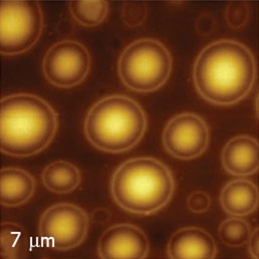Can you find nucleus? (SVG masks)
Returning a JSON list of instances; mask_svg holds the SVG:
<instances>
[{
    "label": "nucleus",
    "mask_w": 259,
    "mask_h": 259,
    "mask_svg": "<svg viewBox=\"0 0 259 259\" xmlns=\"http://www.w3.org/2000/svg\"><path fill=\"white\" fill-rule=\"evenodd\" d=\"M255 77L252 53L232 39H220L204 48L193 69L198 93L219 106H230L244 99L252 90Z\"/></svg>",
    "instance_id": "1"
},
{
    "label": "nucleus",
    "mask_w": 259,
    "mask_h": 259,
    "mask_svg": "<svg viewBox=\"0 0 259 259\" xmlns=\"http://www.w3.org/2000/svg\"><path fill=\"white\" fill-rule=\"evenodd\" d=\"M59 127L58 114L44 99L16 94L1 101V151L13 157H29L44 151Z\"/></svg>",
    "instance_id": "2"
},
{
    "label": "nucleus",
    "mask_w": 259,
    "mask_h": 259,
    "mask_svg": "<svg viewBox=\"0 0 259 259\" xmlns=\"http://www.w3.org/2000/svg\"><path fill=\"white\" fill-rule=\"evenodd\" d=\"M175 182L170 169L161 161L135 158L115 172L111 182L112 196L124 210L150 215L164 208L171 200Z\"/></svg>",
    "instance_id": "3"
},
{
    "label": "nucleus",
    "mask_w": 259,
    "mask_h": 259,
    "mask_svg": "<svg viewBox=\"0 0 259 259\" xmlns=\"http://www.w3.org/2000/svg\"><path fill=\"white\" fill-rule=\"evenodd\" d=\"M147 129L142 107L127 96L113 95L96 103L87 115L84 133L98 149L122 153L135 147Z\"/></svg>",
    "instance_id": "4"
},
{
    "label": "nucleus",
    "mask_w": 259,
    "mask_h": 259,
    "mask_svg": "<svg viewBox=\"0 0 259 259\" xmlns=\"http://www.w3.org/2000/svg\"><path fill=\"white\" fill-rule=\"evenodd\" d=\"M172 57L167 48L153 38H142L125 49L118 63L123 83L138 93L159 90L172 71Z\"/></svg>",
    "instance_id": "5"
},
{
    "label": "nucleus",
    "mask_w": 259,
    "mask_h": 259,
    "mask_svg": "<svg viewBox=\"0 0 259 259\" xmlns=\"http://www.w3.org/2000/svg\"><path fill=\"white\" fill-rule=\"evenodd\" d=\"M44 13L38 2L2 1L0 3V49L4 56L21 55L39 39Z\"/></svg>",
    "instance_id": "6"
},
{
    "label": "nucleus",
    "mask_w": 259,
    "mask_h": 259,
    "mask_svg": "<svg viewBox=\"0 0 259 259\" xmlns=\"http://www.w3.org/2000/svg\"><path fill=\"white\" fill-rule=\"evenodd\" d=\"M90 226L88 214L80 207L60 203L50 207L39 220V236L50 247L68 250L78 246L87 237Z\"/></svg>",
    "instance_id": "7"
},
{
    "label": "nucleus",
    "mask_w": 259,
    "mask_h": 259,
    "mask_svg": "<svg viewBox=\"0 0 259 259\" xmlns=\"http://www.w3.org/2000/svg\"><path fill=\"white\" fill-rule=\"evenodd\" d=\"M91 56L81 44L66 39L54 45L46 54L42 69L47 79L58 88L79 84L91 70Z\"/></svg>",
    "instance_id": "8"
},
{
    "label": "nucleus",
    "mask_w": 259,
    "mask_h": 259,
    "mask_svg": "<svg viewBox=\"0 0 259 259\" xmlns=\"http://www.w3.org/2000/svg\"><path fill=\"white\" fill-rule=\"evenodd\" d=\"M205 121L193 113H182L170 120L163 133V144L169 154L181 160L202 155L209 144Z\"/></svg>",
    "instance_id": "9"
},
{
    "label": "nucleus",
    "mask_w": 259,
    "mask_h": 259,
    "mask_svg": "<svg viewBox=\"0 0 259 259\" xmlns=\"http://www.w3.org/2000/svg\"><path fill=\"white\" fill-rule=\"evenodd\" d=\"M98 250L101 258H145L149 254V240L139 227L117 224L102 235Z\"/></svg>",
    "instance_id": "10"
},
{
    "label": "nucleus",
    "mask_w": 259,
    "mask_h": 259,
    "mask_svg": "<svg viewBox=\"0 0 259 259\" xmlns=\"http://www.w3.org/2000/svg\"><path fill=\"white\" fill-rule=\"evenodd\" d=\"M217 247L213 237L198 227L175 232L168 243V255L173 259L215 258Z\"/></svg>",
    "instance_id": "11"
},
{
    "label": "nucleus",
    "mask_w": 259,
    "mask_h": 259,
    "mask_svg": "<svg viewBox=\"0 0 259 259\" xmlns=\"http://www.w3.org/2000/svg\"><path fill=\"white\" fill-rule=\"evenodd\" d=\"M224 169L235 176H249L258 170V143L250 136H237L224 147L221 155Z\"/></svg>",
    "instance_id": "12"
},
{
    "label": "nucleus",
    "mask_w": 259,
    "mask_h": 259,
    "mask_svg": "<svg viewBox=\"0 0 259 259\" xmlns=\"http://www.w3.org/2000/svg\"><path fill=\"white\" fill-rule=\"evenodd\" d=\"M220 202L226 213L233 217H243L257 209L258 189L251 181L234 180L223 188Z\"/></svg>",
    "instance_id": "13"
},
{
    "label": "nucleus",
    "mask_w": 259,
    "mask_h": 259,
    "mask_svg": "<svg viewBox=\"0 0 259 259\" xmlns=\"http://www.w3.org/2000/svg\"><path fill=\"white\" fill-rule=\"evenodd\" d=\"M1 204L15 207L27 202L35 191V180L25 170L3 168L0 175Z\"/></svg>",
    "instance_id": "14"
},
{
    "label": "nucleus",
    "mask_w": 259,
    "mask_h": 259,
    "mask_svg": "<svg viewBox=\"0 0 259 259\" xmlns=\"http://www.w3.org/2000/svg\"><path fill=\"white\" fill-rule=\"evenodd\" d=\"M81 181L79 170L66 161H56L42 172V182L52 192L67 194L75 190Z\"/></svg>",
    "instance_id": "15"
},
{
    "label": "nucleus",
    "mask_w": 259,
    "mask_h": 259,
    "mask_svg": "<svg viewBox=\"0 0 259 259\" xmlns=\"http://www.w3.org/2000/svg\"><path fill=\"white\" fill-rule=\"evenodd\" d=\"M69 10L73 18L87 27L101 24L109 13L107 1H74L69 3Z\"/></svg>",
    "instance_id": "16"
},
{
    "label": "nucleus",
    "mask_w": 259,
    "mask_h": 259,
    "mask_svg": "<svg viewBox=\"0 0 259 259\" xmlns=\"http://www.w3.org/2000/svg\"><path fill=\"white\" fill-rule=\"evenodd\" d=\"M251 227L242 218L233 217L225 220L219 227V236L221 241L231 247H238L247 243Z\"/></svg>",
    "instance_id": "17"
},
{
    "label": "nucleus",
    "mask_w": 259,
    "mask_h": 259,
    "mask_svg": "<svg viewBox=\"0 0 259 259\" xmlns=\"http://www.w3.org/2000/svg\"><path fill=\"white\" fill-rule=\"evenodd\" d=\"M23 242L22 228L13 222L1 224V256L3 258H16Z\"/></svg>",
    "instance_id": "18"
},
{
    "label": "nucleus",
    "mask_w": 259,
    "mask_h": 259,
    "mask_svg": "<svg viewBox=\"0 0 259 259\" xmlns=\"http://www.w3.org/2000/svg\"><path fill=\"white\" fill-rule=\"evenodd\" d=\"M250 6L247 2H230L225 10V18L233 29L243 27L249 19Z\"/></svg>",
    "instance_id": "19"
},
{
    "label": "nucleus",
    "mask_w": 259,
    "mask_h": 259,
    "mask_svg": "<svg viewBox=\"0 0 259 259\" xmlns=\"http://www.w3.org/2000/svg\"><path fill=\"white\" fill-rule=\"evenodd\" d=\"M148 8L145 2H126L122 8L124 22L130 27H137L147 18Z\"/></svg>",
    "instance_id": "20"
},
{
    "label": "nucleus",
    "mask_w": 259,
    "mask_h": 259,
    "mask_svg": "<svg viewBox=\"0 0 259 259\" xmlns=\"http://www.w3.org/2000/svg\"><path fill=\"white\" fill-rule=\"evenodd\" d=\"M188 208L195 213H203L206 212L210 205H211V199L209 195L202 191H197L188 197L187 200Z\"/></svg>",
    "instance_id": "21"
},
{
    "label": "nucleus",
    "mask_w": 259,
    "mask_h": 259,
    "mask_svg": "<svg viewBox=\"0 0 259 259\" xmlns=\"http://www.w3.org/2000/svg\"><path fill=\"white\" fill-rule=\"evenodd\" d=\"M197 31L200 34H210L215 28V20L210 14H202L196 22Z\"/></svg>",
    "instance_id": "22"
},
{
    "label": "nucleus",
    "mask_w": 259,
    "mask_h": 259,
    "mask_svg": "<svg viewBox=\"0 0 259 259\" xmlns=\"http://www.w3.org/2000/svg\"><path fill=\"white\" fill-rule=\"evenodd\" d=\"M247 242H248V248H249L250 255L253 258H258V229L257 228L251 232L250 237Z\"/></svg>",
    "instance_id": "23"
},
{
    "label": "nucleus",
    "mask_w": 259,
    "mask_h": 259,
    "mask_svg": "<svg viewBox=\"0 0 259 259\" xmlns=\"http://www.w3.org/2000/svg\"><path fill=\"white\" fill-rule=\"evenodd\" d=\"M93 218H94L95 222H97V223L107 222L110 218V213L107 209H97L93 213Z\"/></svg>",
    "instance_id": "24"
}]
</instances>
